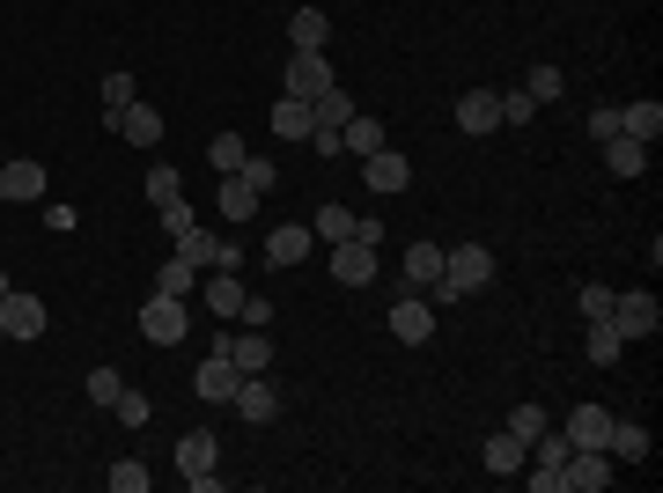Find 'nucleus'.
<instances>
[{
    "label": "nucleus",
    "instance_id": "nucleus-18",
    "mask_svg": "<svg viewBox=\"0 0 663 493\" xmlns=\"http://www.w3.org/2000/svg\"><path fill=\"white\" fill-rule=\"evenodd\" d=\"M604 456L642 464V456H649V428H642V420H612V434H604Z\"/></svg>",
    "mask_w": 663,
    "mask_h": 493
},
{
    "label": "nucleus",
    "instance_id": "nucleus-27",
    "mask_svg": "<svg viewBox=\"0 0 663 493\" xmlns=\"http://www.w3.org/2000/svg\"><path fill=\"white\" fill-rule=\"evenodd\" d=\"M442 280V244H414L406 250V288H436Z\"/></svg>",
    "mask_w": 663,
    "mask_h": 493
},
{
    "label": "nucleus",
    "instance_id": "nucleus-9",
    "mask_svg": "<svg viewBox=\"0 0 663 493\" xmlns=\"http://www.w3.org/2000/svg\"><path fill=\"white\" fill-rule=\"evenodd\" d=\"M391 331L406 339V347H428V339H436V302H428V295H406V302H391Z\"/></svg>",
    "mask_w": 663,
    "mask_h": 493
},
{
    "label": "nucleus",
    "instance_id": "nucleus-21",
    "mask_svg": "<svg viewBox=\"0 0 663 493\" xmlns=\"http://www.w3.org/2000/svg\"><path fill=\"white\" fill-rule=\"evenodd\" d=\"M310 103H303V96H280V103H273V141H310Z\"/></svg>",
    "mask_w": 663,
    "mask_h": 493
},
{
    "label": "nucleus",
    "instance_id": "nucleus-3",
    "mask_svg": "<svg viewBox=\"0 0 663 493\" xmlns=\"http://www.w3.org/2000/svg\"><path fill=\"white\" fill-rule=\"evenodd\" d=\"M604 325L620 331V339H656V325H663V302L649 288H634V295H612V317Z\"/></svg>",
    "mask_w": 663,
    "mask_h": 493
},
{
    "label": "nucleus",
    "instance_id": "nucleus-44",
    "mask_svg": "<svg viewBox=\"0 0 663 493\" xmlns=\"http://www.w3.org/2000/svg\"><path fill=\"white\" fill-rule=\"evenodd\" d=\"M155 214H163V236H185V228H192V206H185V192H177V199H163Z\"/></svg>",
    "mask_w": 663,
    "mask_h": 493
},
{
    "label": "nucleus",
    "instance_id": "nucleus-49",
    "mask_svg": "<svg viewBox=\"0 0 663 493\" xmlns=\"http://www.w3.org/2000/svg\"><path fill=\"white\" fill-rule=\"evenodd\" d=\"M8 295H16V288H8V273H0V302H8Z\"/></svg>",
    "mask_w": 663,
    "mask_h": 493
},
{
    "label": "nucleus",
    "instance_id": "nucleus-17",
    "mask_svg": "<svg viewBox=\"0 0 663 493\" xmlns=\"http://www.w3.org/2000/svg\"><path fill=\"white\" fill-rule=\"evenodd\" d=\"M620 133H626V141H642V147H656V141H663V103H656V96L626 103V111H620Z\"/></svg>",
    "mask_w": 663,
    "mask_h": 493
},
{
    "label": "nucleus",
    "instance_id": "nucleus-5",
    "mask_svg": "<svg viewBox=\"0 0 663 493\" xmlns=\"http://www.w3.org/2000/svg\"><path fill=\"white\" fill-rule=\"evenodd\" d=\"M104 125L119 133V141H133V147H155V141H163V111H155V103H141V96L125 103V111H111Z\"/></svg>",
    "mask_w": 663,
    "mask_h": 493
},
{
    "label": "nucleus",
    "instance_id": "nucleus-11",
    "mask_svg": "<svg viewBox=\"0 0 663 493\" xmlns=\"http://www.w3.org/2000/svg\"><path fill=\"white\" fill-rule=\"evenodd\" d=\"M560 434H568V450H604V434H612V412H604V405H575L568 420H560Z\"/></svg>",
    "mask_w": 663,
    "mask_h": 493
},
{
    "label": "nucleus",
    "instance_id": "nucleus-29",
    "mask_svg": "<svg viewBox=\"0 0 663 493\" xmlns=\"http://www.w3.org/2000/svg\"><path fill=\"white\" fill-rule=\"evenodd\" d=\"M347 147H354V155H376V147H391V133H384V119H361V111H354V119H347Z\"/></svg>",
    "mask_w": 663,
    "mask_h": 493
},
{
    "label": "nucleus",
    "instance_id": "nucleus-48",
    "mask_svg": "<svg viewBox=\"0 0 663 493\" xmlns=\"http://www.w3.org/2000/svg\"><path fill=\"white\" fill-rule=\"evenodd\" d=\"M236 317H244V325H258V331H266V325H273V302H266V295H244V309H236Z\"/></svg>",
    "mask_w": 663,
    "mask_h": 493
},
{
    "label": "nucleus",
    "instance_id": "nucleus-36",
    "mask_svg": "<svg viewBox=\"0 0 663 493\" xmlns=\"http://www.w3.org/2000/svg\"><path fill=\"white\" fill-rule=\"evenodd\" d=\"M147 486V464L141 456H119V464H111V493H141Z\"/></svg>",
    "mask_w": 663,
    "mask_h": 493
},
{
    "label": "nucleus",
    "instance_id": "nucleus-16",
    "mask_svg": "<svg viewBox=\"0 0 663 493\" xmlns=\"http://www.w3.org/2000/svg\"><path fill=\"white\" fill-rule=\"evenodd\" d=\"M222 353H228V361H236L244 376H266V369H273V339H266L258 325H251L244 339H222Z\"/></svg>",
    "mask_w": 663,
    "mask_h": 493
},
{
    "label": "nucleus",
    "instance_id": "nucleus-31",
    "mask_svg": "<svg viewBox=\"0 0 663 493\" xmlns=\"http://www.w3.org/2000/svg\"><path fill=\"white\" fill-rule=\"evenodd\" d=\"M155 295H200V266H185V258H170V266L155 273Z\"/></svg>",
    "mask_w": 663,
    "mask_h": 493
},
{
    "label": "nucleus",
    "instance_id": "nucleus-26",
    "mask_svg": "<svg viewBox=\"0 0 663 493\" xmlns=\"http://www.w3.org/2000/svg\"><path fill=\"white\" fill-rule=\"evenodd\" d=\"M177 258H185V266H200V273H214V258H222V236H207V228L192 222L185 236H177Z\"/></svg>",
    "mask_w": 663,
    "mask_h": 493
},
{
    "label": "nucleus",
    "instance_id": "nucleus-4",
    "mask_svg": "<svg viewBox=\"0 0 663 493\" xmlns=\"http://www.w3.org/2000/svg\"><path fill=\"white\" fill-rule=\"evenodd\" d=\"M612 486V456L604 450H568V464H560V493H604Z\"/></svg>",
    "mask_w": 663,
    "mask_h": 493
},
{
    "label": "nucleus",
    "instance_id": "nucleus-39",
    "mask_svg": "<svg viewBox=\"0 0 663 493\" xmlns=\"http://www.w3.org/2000/svg\"><path fill=\"white\" fill-rule=\"evenodd\" d=\"M236 177H244L251 192H273V185H280V170H273L266 155H244V170H236Z\"/></svg>",
    "mask_w": 663,
    "mask_h": 493
},
{
    "label": "nucleus",
    "instance_id": "nucleus-43",
    "mask_svg": "<svg viewBox=\"0 0 663 493\" xmlns=\"http://www.w3.org/2000/svg\"><path fill=\"white\" fill-rule=\"evenodd\" d=\"M119 369H89V398H96V405H119Z\"/></svg>",
    "mask_w": 663,
    "mask_h": 493
},
{
    "label": "nucleus",
    "instance_id": "nucleus-41",
    "mask_svg": "<svg viewBox=\"0 0 663 493\" xmlns=\"http://www.w3.org/2000/svg\"><path fill=\"white\" fill-rule=\"evenodd\" d=\"M539 119V103L523 96V89H509V96H501V125H531Z\"/></svg>",
    "mask_w": 663,
    "mask_h": 493
},
{
    "label": "nucleus",
    "instance_id": "nucleus-23",
    "mask_svg": "<svg viewBox=\"0 0 663 493\" xmlns=\"http://www.w3.org/2000/svg\"><path fill=\"white\" fill-rule=\"evenodd\" d=\"M604 170H612V177H642V170H649V147L626 141V133H612V141H604Z\"/></svg>",
    "mask_w": 663,
    "mask_h": 493
},
{
    "label": "nucleus",
    "instance_id": "nucleus-12",
    "mask_svg": "<svg viewBox=\"0 0 663 493\" xmlns=\"http://www.w3.org/2000/svg\"><path fill=\"white\" fill-rule=\"evenodd\" d=\"M325 89H332V60L325 52H295L288 60V96L310 103V96H325Z\"/></svg>",
    "mask_w": 663,
    "mask_h": 493
},
{
    "label": "nucleus",
    "instance_id": "nucleus-10",
    "mask_svg": "<svg viewBox=\"0 0 663 493\" xmlns=\"http://www.w3.org/2000/svg\"><path fill=\"white\" fill-rule=\"evenodd\" d=\"M228 405H236V420H251V428H266V420H280V391H273L266 376H244Z\"/></svg>",
    "mask_w": 663,
    "mask_h": 493
},
{
    "label": "nucleus",
    "instance_id": "nucleus-8",
    "mask_svg": "<svg viewBox=\"0 0 663 493\" xmlns=\"http://www.w3.org/2000/svg\"><path fill=\"white\" fill-rule=\"evenodd\" d=\"M236 383H244V369H236L222 347H214L207 361H200V376H192V391L207 398V405H228V398H236Z\"/></svg>",
    "mask_w": 663,
    "mask_h": 493
},
{
    "label": "nucleus",
    "instance_id": "nucleus-13",
    "mask_svg": "<svg viewBox=\"0 0 663 493\" xmlns=\"http://www.w3.org/2000/svg\"><path fill=\"white\" fill-rule=\"evenodd\" d=\"M310 244H317V236H310L303 222H280V228L266 236V266H280V273L303 266V258H310Z\"/></svg>",
    "mask_w": 663,
    "mask_h": 493
},
{
    "label": "nucleus",
    "instance_id": "nucleus-30",
    "mask_svg": "<svg viewBox=\"0 0 663 493\" xmlns=\"http://www.w3.org/2000/svg\"><path fill=\"white\" fill-rule=\"evenodd\" d=\"M310 236H332V244H347V236H354V214H347L339 199H325V206H317V222H310Z\"/></svg>",
    "mask_w": 663,
    "mask_h": 493
},
{
    "label": "nucleus",
    "instance_id": "nucleus-24",
    "mask_svg": "<svg viewBox=\"0 0 663 493\" xmlns=\"http://www.w3.org/2000/svg\"><path fill=\"white\" fill-rule=\"evenodd\" d=\"M258 206H266V192H251L244 177H236V170H228V177H222V214H228V222H236V228H244L251 214H258Z\"/></svg>",
    "mask_w": 663,
    "mask_h": 493
},
{
    "label": "nucleus",
    "instance_id": "nucleus-7",
    "mask_svg": "<svg viewBox=\"0 0 663 493\" xmlns=\"http://www.w3.org/2000/svg\"><path fill=\"white\" fill-rule=\"evenodd\" d=\"M332 280H339V288H369L376 280V244H361V236L332 244Z\"/></svg>",
    "mask_w": 663,
    "mask_h": 493
},
{
    "label": "nucleus",
    "instance_id": "nucleus-14",
    "mask_svg": "<svg viewBox=\"0 0 663 493\" xmlns=\"http://www.w3.org/2000/svg\"><path fill=\"white\" fill-rule=\"evenodd\" d=\"M457 125H465L472 141H479V133H494V125H501V96H494V89H465V96H457Z\"/></svg>",
    "mask_w": 663,
    "mask_h": 493
},
{
    "label": "nucleus",
    "instance_id": "nucleus-37",
    "mask_svg": "<svg viewBox=\"0 0 663 493\" xmlns=\"http://www.w3.org/2000/svg\"><path fill=\"white\" fill-rule=\"evenodd\" d=\"M575 309H582V325H604L612 317V288H575Z\"/></svg>",
    "mask_w": 663,
    "mask_h": 493
},
{
    "label": "nucleus",
    "instance_id": "nucleus-1",
    "mask_svg": "<svg viewBox=\"0 0 663 493\" xmlns=\"http://www.w3.org/2000/svg\"><path fill=\"white\" fill-rule=\"evenodd\" d=\"M487 280H494V250L457 244V250H442V280L428 288V302H465V295H479Z\"/></svg>",
    "mask_w": 663,
    "mask_h": 493
},
{
    "label": "nucleus",
    "instance_id": "nucleus-15",
    "mask_svg": "<svg viewBox=\"0 0 663 493\" xmlns=\"http://www.w3.org/2000/svg\"><path fill=\"white\" fill-rule=\"evenodd\" d=\"M0 331H8V339H38V331H44V302H38V295H8V302H0Z\"/></svg>",
    "mask_w": 663,
    "mask_h": 493
},
{
    "label": "nucleus",
    "instance_id": "nucleus-34",
    "mask_svg": "<svg viewBox=\"0 0 663 493\" xmlns=\"http://www.w3.org/2000/svg\"><path fill=\"white\" fill-rule=\"evenodd\" d=\"M310 119H317V125H347V119H354V103H347V89L332 82V89H325V96H310Z\"/></svg>",
    "mask_w": 663,
    "mask_h": 493
},
{
    "label": "nucleus",
    "instance_id": "nucleus-50",
    "mask_svg": "<svg viewBox=\"0 0 663 493\" xmlns=\"http://www.w3.org/2000/svg\"><path fill=\"white\" fill-rule=\"evenodd\" d=\"M0 339H8V331H0Z\"/></svg>",
    "mask_w": 663,
    "mask_h": 493
},
{
    "label": "nucleus",
    "instance_id": "nucleus-22",
    "mask_svg": "<svg viewBox=\"0 0 663 493\" xmlns=\"http://www.w3.org/2000/svg\"><path fill=\"white\" fill-rule=\"evenodd\" d=\"M479 456H487V472H501V479H517V472H523V456H531V450H523L517 434L501 428V434H487V450H479Z\"/></svg>",
    "mask_w": 663,
    "mask_h": 493
},
{
    "label": "nucleus",
    "instance_id": "nucleus-42",
    "mask_svg": "<svg viewBox=\"0 0 663 493\" xmlns=\"http://www.w3.org/2000/svg\"><path fill=\"white\" fill-rule=\"evenodd\" d=\"M620 347H626V339L612 325H590V361H620Z\"/></svg>",
    "mask_w": 663,
    "mask_h": 493
},
{
    "label": "nucleus",
    "instance_id": "nucleus-33",
    "mask_svg": "<svg viewBox=\"0 0 663 493\" xmlns=\"http://www.w3.org/2000/svg\"><path fill=\"white\" fill-rule=\"evenodd\" d=\"M560 89H568V74H560V66H531V74H523V96H531V103H553L560 96Z\"/></svg>",
    "mask_w": 663,
    "mask_h": 493
},
{
    "label": "nucleus",
    "instance_id": "nucleus-2",
    "mask_svg": "<svg viewBox=\"0 0 663 493\" xmlns=\"http://www.w3.org/2000/svg\"><path fill=\"white\" fill-rule=\"evenodd\" d=\"M185 331H192L185 295H147V302H141V339H147V347H177Z\"/></svg>",
    "mask_w": 663,
    "mask_h": 493
},
{
    "label": "nucleus",
    "instance_id": "nucleus-19",
    "mask_svg": "<svg viewBox=\"0 0 663 493\" xmlns=\"http://www.w3.org/2000/svg\"><path fill=\"white\" fill-rule=\"evenodd\" d=\"M288 38H295V52H325L332 16H325V8H295V16H288Z\"/></svg>",
    "mask_w": 663,
    "mask_h": 493
},
{
    "label": "nucleus",
    "instance_id": "nucleus-47",
    "mask_svg": "<svg viewBox=\"0 0 663 493\" xmlns=\"http://www.w3.org/2000/svg\"><path fill=\"white\" fill-rule=\"evenodd\" d=\"M147 199H155V206H163V199H177V170H163V163L147 170Z\"/></svg>",
    "mask_w": 663,
    "mask_h": 493
},
{
    "label": "nucleus",
    "instance_id": "nucleus-51",
    "mask_svg": "<svg viewBox=\"0 0 663 493\" xmlns=\"http://www.w3.org/2000/svg\"><path fill=\"white\" fill-rule=\"evenodd\" d=\"M0 170H8V163H0Z\"/></svg>",
    "mask_w": 663,
    "mask_h": 493
},
{
    "label": "nucleus",
    "instance_id": "nucleus-25",
    "mask_svg": "<svg viewBox=\"0 0 663 493\" xmlns=\"http://www.w3.org/2000/svg\"><path fill=\"white\" fill-rule=\"evenodd\" d=\"M200 295H207L214 317H236V309H244V280H236V273H222V266L207 273V288H200Z\"/></svg>",
    "mask_w": 663,
    "mask_h": 493
},
{
    "label": "nucleus",
    "instance_id": "nucleus-38",
    "mask_svg": "<svg viewBox=\"0 0 663 493\" xmlns=\"http://www.w3.org/2000/svg\"><path fill=\"white\" fill-rule=\"evenodd\" d=\"M119 420H125V428H147V420H155L147 391H133V383H125V391H119Z\"/></svg>",
    "mask_w": 663,
    "mask_h": 493
},
{
    "label": "nucleus",
    "instance_id": "nucleus-46",
    "mask_svg": "<svg viewBox=\"0 0 663 493\" xmlns=\"http://www.w3.org/2000/svg\"><path fill=\"white\" fill-rule=\"evenodd\" d=\"M310 147L317 155H347V125H310Z\"/></svg>",
    "mask_w": 663,
    "mask_h": 493
},
{
    "label": "nucleus",
    "instance_id": "nucleus-45",
    "mask_svg": "<svg viewBox=\"0 0 663 493\" xmlns=\"http://www.w3.org/2000/svg\"><path fill=\"white\" fill-rule=\"evenodd\" d=\"M612 133H620V103H598V111H590V141H612Z\"/></svg>",
    "mask_w": 663,
    "mask_h": 493
},
{
    "label": "nucleus",
    "instance_id": "nucleus-28",
    "mask_svg": "<svg viewBox=\"0 0 663 493\" xmlns=\"http://www.w3.org/2000/svg\"><path fill=\"white\" fill-rule=\"evenodd\" d=\"M177 472H185V479L192 472H214V434L207 428H192L185 442H177Z\"/></svg>",
    "mask_w": 663,
    "mask_h": 493
},
{
    "label": "nucleus",
    "instance_id": "nucleus-6",
    "mask_svg": "<svg viewBox=\"0 0 663 493\" xmlns=\"http://www.w3.org/2000/svg\"><path fill=\"white\" fill-rule=\"evenodd\" d=\"M361 185L391 199V192H406V185H414V163H406L398 147H376V155H361Z\"/></svg>",
    "mask_w": 663,
    "mask_h": 493
},
{
    "label": "nucleus",
    "instance_id": "nucleus-35",
    "mask_svg": "<svg viewBox=\"0 0 663 493\" xmlns=\"http://www.w3.org/2000/svg\"><path fill=\"white\" fill-rule=\"evenodd\" d=\"M545 428H553V420H545V405H517V412H509V434H517L523 450H531V442H539Z\"/></svg>",
    "mask_w": 663,
    "mask_h": 493
},
{
    "label": "nucleus",
    "instance_id": "nucleus-20",
    "mask_svg": "<svg viewBox=\"0 0 663 493\" xmlns=\"http://www.w3.org/2000/svg\"><path fill=\"white\" fill-rule=\"evenodd\" d=\"M0 199H44V163H8L0 170Z\"/></svg>",
    "mask_w": 663,
    "mask_h": 493
},
{
    "label": "nucleus",
    "instance_id": "nucleus-40",
    "mask_svg": "<svg viewBox=\"0 0 663 493\" xmlns=\"http://www.w3.org/2000/svg\"><path fill=\"white\" fill-rule=\"evenodd\" d=\"M133 96H141V89H133V74H125V66H119V74H104V111H125Z\"/></svg>",
    "mask_w": 663,
    "mask_h": 493
},
{
    "label": "nucleus",
    "instance_id": "nucleus-32",
    "mask_svg": "<svg viewBox=\"0 0 663 493\" xmlns=\"http://www.w3.org/2000/svg\"><path fill=\"white\" fill-rule=\"evenodd\" d=\"M244 155H251L244 133H214V141H207V163L222 170V177H228V170H244Z\"/></svg>",
    "mask_w": 663,
    "mask_h": 493
}]
</instances>
